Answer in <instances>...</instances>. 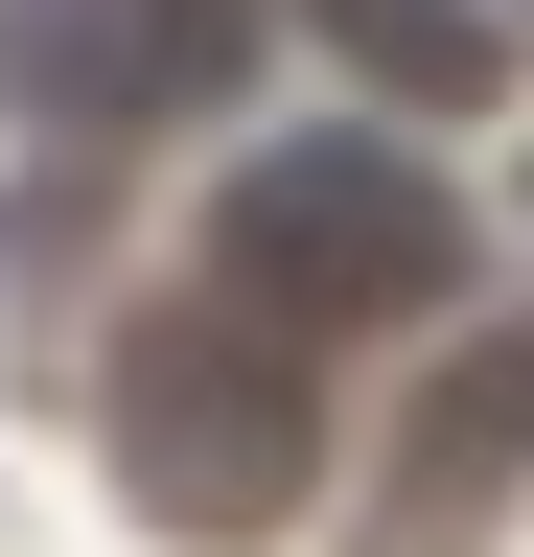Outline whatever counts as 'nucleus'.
I'll list each match as a JSON object with an SVG mask.
<instances>
[{"mask_svg": "<svg viewBox=\"0 0 534 557\" xmlns=\"http://www.w3.org/2000/svg\"><path fill=\"white\" fill-rule=\"evenodd\" d=\"M94 465H116V511H140V534L256 557V534L325 487V372H302V325H256L233 278H210V302H163V325H116Z\"/></svg>", "mask_w": 534, "mask_h": 557, "instance_id": "obj_1", "label": "nucleus"}, {"mask_svg": "<svg viewBox=\"0 0 534 557\" xmlns=\"http://www.w3.org/2000/svg\"><path fill=\"white\" fill-rule=\"evenodd\" d=\"M210 278H233L256 325H302V348H349V325H442V302H464V186H442L395 116L256 139V163L210 186Z\"/></svg>", "mask_w": 534, "mask_h": 557, "instance_id": "obj_2", "label": "nucleus"}, {"mask_svg": "<svg viewBox=\"0 0 534 557\" xmlns=\"http://www.w3.org/2000/svg\"><path fill=\"white\" fill-rule=\"evenodd\" d=\"M233 47H256V0H0V70L71 139H140L186 94H233Z\"/></svg>", "mask_w": 534, "mask_h": 557, "instance_id": "obj_3", "label": "nucleus"}, {"mask_svg": "<svg viewBox=\"0 0 534 557\" xmlns=\"http://www.w3.org/2000/svg\"><path fill=\"white\" fill-rule=\"evenodd\" d=\"M511 487H534V325H464L419 442H395V487H372V557H464Z\"/></svg>", "mask_w": 534, "mask_h": 557, "instance_id": "obj_4", "label": "nucleus"}, {"mask_svg": "<svg viewBox=\"0 0 534 557\" xmlns=\"http://www.w3.org/2000/svg\"><path fill=\"white\" fill-rule=\"evenodd\" d=\"M325 47H349L395 116H488L511 94V0H325Z\"/></svg>", "mask_w": 534, "mask_h": 557, "instance_id": "obj_5", "label": "nucleus"}]
</instances>
